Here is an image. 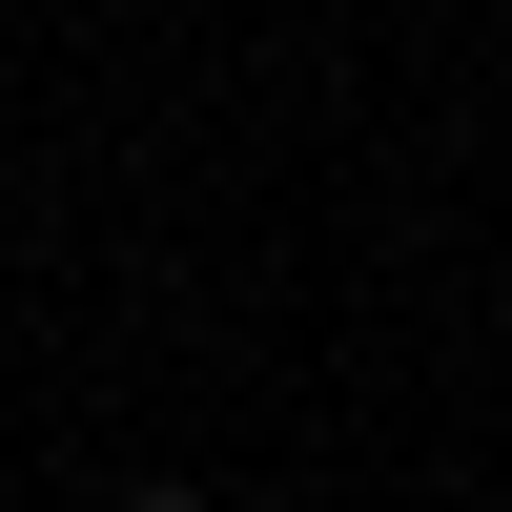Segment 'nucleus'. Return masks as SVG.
I'll use <instances>...</instances> for the list:
<instances>
[{
  "label": "nucleus",
  "instance_id": "nucleus-1",
  "mask_svg": "<svg viewBox=\"0 0 512 512\" xmlns=\"http://www.w3.org/2000/svg\"><path fill=\"white\" fill-rule=\"evenodd\" d=\"M123 512H205V492H123Z\"/></svg>",
  "mask_w": 512,
  "mask_h": 512
}]
</instances>
